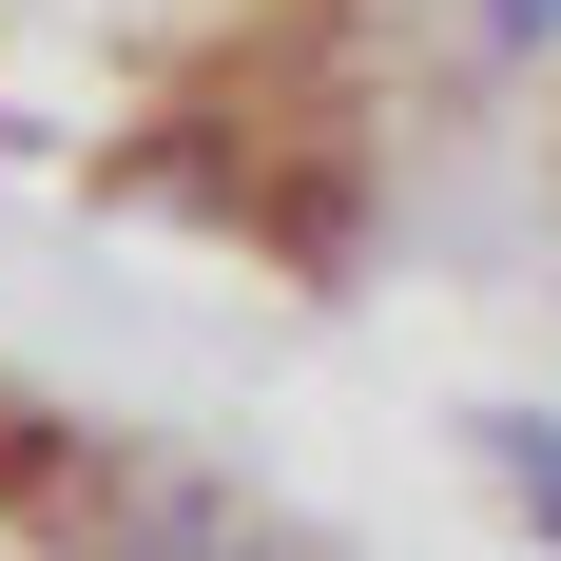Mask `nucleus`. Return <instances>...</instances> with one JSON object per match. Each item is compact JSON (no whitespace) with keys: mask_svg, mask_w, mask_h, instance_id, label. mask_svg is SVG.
Wrapping results in <instances>:
<instances>
[{"mask_svg":"<svg viewBox=\"0 0 561 561\" xmlns=\"http://www.w3.org/2000/svg\"><path fill=\"white\" fill-rule=\"evenodd\" d=\"M0 561H272V542L214 484H136L58 426H0Z\"/></svg>","mask_w":561,"mask_h":561,"instance_id":"nucleus-1","label":"nucleus"}]
</instances>
